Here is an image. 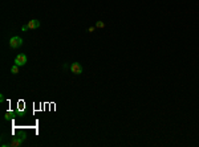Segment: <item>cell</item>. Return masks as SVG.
<instances>
[{
  "label": "cell",
  "instance_id": "cell-2",
  "mask_svg": "<svg viewBox=\"0 0 199 147\" xmlns=\"http://www.w3.org/2000/svg\"><path fill=\"white\" fill-rule=\"evenodd\" d=\"M27 61H28V59H27L25 54H19V56L15 59V64L19 65V66H23V65H25V64H27Z\"/></svg>",
  "mask_w": 199,
  "mask_h": 147
},
{
  "label": "cell",
  "instance_id": "cell-4",
  "mask_svg": "<svg viewBox=\"0 0 199 147\" xmlns=\"http://www.w3.org/2000/svg\"><path fill=\"white\" fill-rule=\"evenodd\" d=\"M27 25H28V29H37L40 27V21L37 19H33V20H31Z\"/></svg>",
  "mask_w": 199,
  "mask_h": 147
},
{
  "label": "cell",
  "instance_id": "cell-6",
  "mask_svg": "<svg viewBox=\"0 0 199 147\" xmlns=\"http://www.w3.org/2000/svg\"><path fill=\"white\" fill-rule=\"evenodd\" d=\"M11 73H12V74H17V73H19V65L15 64V65L11 68Z\"/></svg>",
  "mask_w": 199,
  "mask_h": 147
},
{
  "label": "cell",
  "instance_id": "cell-9",
  "mask_svg": "<svg viewBox=\"0 0 199 147\" xmlns=\"http://www.w3.org/2000/svg\"><path fill=\"white\" fill-rule=\"evenodd\" d=\"M21 29H23V30H27V29H28V25H23V27H21Z\"/></svg>",
  "mask_w": 199,
  "mask_h": 147
},
{
  "label": "cell",
  "instance_id": "cell-1",
  "mask_svg": "<svg viewBox=\"0 0 199 147\" xmlns=\"http://www.w3.org/2000/svg\"><path fill=\"white\" fill-rule=\"evenodd\" d=\"M10 47L11 48H13V49H16V48H19L23 45V39L19 37V36H13V37H11L10 39Z\"/></svg>",
  "mask_w": 199,
  "mask_h": 147
},
{
  "label": "cell",
  "instance_id": "cell-3",
  "mask_svg": "<svg viewBox=\"0 0 199 147\" xmlns=\"http://www.w3.org/2000/svg\"><path fill=\"white\" fill-rule=\"evenodd\" d=\"M70 70H72V73H75V74H81V73H82V66H81V64L73 62L72 65H70Z\"/></svg>",
  "mask_w": 199,
  "mask_h": 147
},
{
  "label": "cell",
  "instance_id": "cell-7",
  "mask_svg": "<svg viewBox=\"0 0 199 147\" xmlns=\"http://www.w3.org/2000/svg\"><path fill=\"white\" fill-rule=\"evenodd\" d=\"M96 27H97V28H104V27H105V24H104L102 21H97Z\"/></svg>",
  "mask_w": 199,
  "mask_h": 147
},
{
  "label": "cell",
  "instance_id": "cell-5",
  "mask_svg": "<svg viewBox=\"0 0 199 147\" xmlns=\"http://www.w3.org/2000/svg\"><path fill=\"white\" fill-rule=\"evenodd\" d=\"M23 142H24V138H13V139L11 140L10 146L11 147H16V146H20Z\"/></svg>",
  "mask_w": 199,
  "mask_h": 147
},
{
  "label": "cell",
  "instance_id": "cell-8",
  "mask_svg": "<svg viewBox=\"0 0 199 147\" xmlns=\"http://www.w3.org/2000/svg\"><path fill=\"white\" fill-rule=\"evenodd\" d=\"M12 115H13V113H7V114H5V119L12 118Z\"/></svg>",
  "mask_w": 199,
  "mask_h": 147
}]
</instances>
